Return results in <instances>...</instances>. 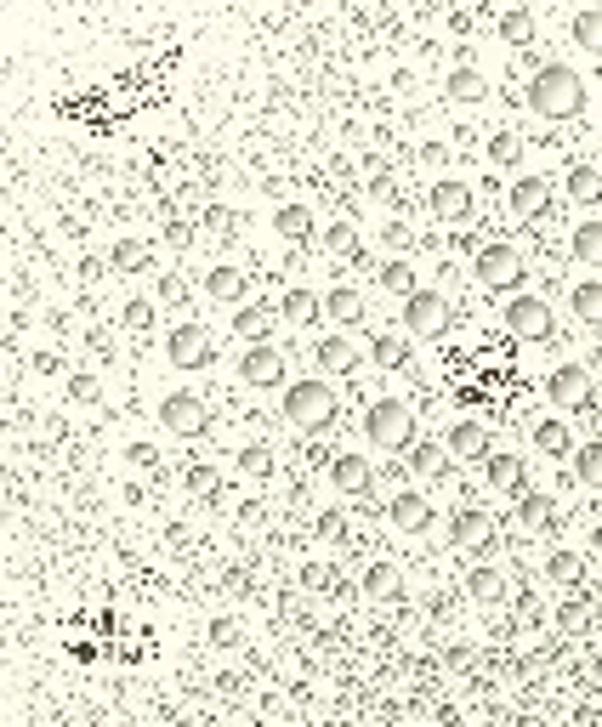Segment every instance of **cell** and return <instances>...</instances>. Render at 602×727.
Masks as SVG:
<instances>
[{"label":"cell","instance_id":"cell-14","mask_svg":"<svg viewBox=\"0 0 602 727\" xmlns=\"http://www.w3.org/2000/svg\"><path fill=\"white\" fill-rule=\"evenodd\" d=\"M443 449L455 455V461H472V466H483L495 449H489V432H483L478 421H455L449 426V438H443Z\"/></svg>","mask_w":602,"mask_h":727},{"label":"cell","instance_id":"cell-32","mask_svg":"<svg viewBox=\"0 0 602 727\" xmlns=\"http://www.w3.org/2000/svg\"><path fill=\"white\" fill-rule=\"evenodd\" d=\"M364 597H375V603L398 597V568H392V563H370V568H364Z\"/></svg>","mask_w":602,"mask_h":727},{"label":"cell","instance_id":"cell-25","mask_svg":"<svg viewBox=\"0 0 602 727\" xmlns=\"http://www.w3.org/2000/svg\"><path fill=\"white\" fill-rule=\"evenodd\" d=\"M313 358H319L330 375H347L358 364V353H353V341H347V336H324L319 347H313Z\"/></svg>","mask_w":602,"mask_h":727},{"label":"cell","instance_id":"cell-12","mask_svg":"<svg viewBox=\"0 0 602 727\" xmlns=\"http://www.w3.org/2000/svg\"><path fill=\"white\" fill-rule=\"evenodd\" d=\"M426 211L438 222H466L478 211V194H472V182H432L426 188Z\"/></svg>","mask_w":602,"mask_h":727},{"label":"cell","instance_id":"cell-8","mask_svg":"<svg viewBox=\"0 0 602 727\" xmlns=\"http://www.w3.org/2000/svg\"><path fill=\"white\" fill-rule=\"evenodd\" d=\"M472 279H478L483 290H517V284H523V256H517L512 245H483L478 262H472Z\"/></svg>","mask_w":602,"mask_h":727},{"label":"cell","instance_id":"cell-22","mask_svg":"<svg viewBox=\"0 0 602 727\" xmlns=\"http://www.w3.org/2000/svg\"><path fill=\"white\" fill-rule=\"evenodd\" d=\"M517 523H523V529L529 534H546V529H557V506H551V495H523L517 500Z\"/></svg>","mask_w":602,"mask_h":727},{"label":"cell","instance_id":"cell-4","mask_svg":"<svg viewBox=\"0 0 602 727\" xmlns=\"http://www.w3.org/2000/svg\"><path fill=\"white\" fill-rule=\"evenodd\" d=\"M500 319H506V330H512L523 347H546V341H557V319H551V307L540 302V296H512Z\"/></svg>","mask_w":602,"mask_h":727},{"label":"cell","instance_id":"cell-48","mask_svg":"<svg viewBox=\"0 0 602 727\" xmlns=\"http://www.w3.org/2000/svg\"><path fill=\"white\" fill-rule=\"evenodd\" d=\"M160 296H165L171 307H182V302H188V284H182L177 273H160Z\"/></svg>","mask_w":602,"mask_h":727},{"label":"cell","instance_id":"cell-6","mask_svg":"<svg viewBox=\"0 0 602 727\" xmlns=\"http://www.w3.org/2000/svg\"><path fill=\"white\" fill-rule=\"evenodd\" d=\"M160 426L171 438H205V432H211V404H205L199 392H165Z\"/></svg>","mask_w":602,"mask_h":727},{"label":"cell","instance_id":"cell-46","mask_svg":"<svg viewBox=\"0 0 602 727\" xmlns=\"http://www.w3.org/2000/svg\"><path fill=\"white\" fill-rule=\"evenodd\" d=\"M324 245L336 250V256H353V250H358V233L347 228V222H341V228H330V233H324Z\"/></svg>","mask_w":602,"mask_h":727},{"label":"cell","instance_id":"cell-20","mask_svg":"<svg viewBox=\"0 0 602 727\" xmlns=\"http://www.w3.org/2000/svg\"><path fill=\"white\" fill-rule=\"evenodd\" d=\"M273 233H279L284 245H307L313 239V211L307 205H279L273 211Z\"/></svg>","mask_w":602,"mask_h":727},{"label":"cell","instance_id":"cell-50","mask_svg":"<svg viewBox=\"0 0 602 727\" xmlns=\"http://www.w3.org/2000/svg\"><path fill=\"white\" fill-rule=\"evenodd\" d=\"M239 529H262V500H245L239 506Z\"/></svg>","mask_w":602,"mask_h":727},{"label":"cell","instance_id":"cell-44","mask_svg":"<svg viewBox=\"0 0 602 727\" xmlns=\"http://www.w3.org/2000/svg\"><path fill=\"white\" fill-rule=\"evenodd\" d=\"M97 375L91 370H80V375H69V404H97Z\"/></svg>","mask_w":602,"mask_h":727},{"label":"cell","instance_id":"cell-1","mask_svg":"<svg viewBox=\"0 0 602 727\" xmlns=\"http://www.w3.org/2000/svg\"><path fill=\"white\" fill-rule=\"evenodd\" d=\"M523 103H529V114H540V120H574V114H585V103H591V86H585V74H574L568 63H546V69H534Z\"/></svg>","mask_w":602,"mask_h":727},{"label":"cell","instance_id":"cell-27","mask_svg":"<svg viewBox=\"0 0 602 727\" xmlns=\"http://www.w3.org/2000/svg\"><path fill=\"white\" fill-rule=\"evenodd\" d=\"M568 199H580V205H597V194H602V177H597V165L591 160H580V165H568Z\"/></svg>","mask_w":602,"mask_h":727},{"label":"cell","instance_id":"cell-21","mask_svg":"<svg viewBox=\"0 0 602 727\" xmlns=\"http://www.w3.org/2000/svg\"><path fill=\"white\" fill-rule=\"evenodd\" d=\"M250 290V273H239V267H211L205 273V296L211 302H245Z\"/></svg>","mask_w":602,"mask_h":727},{"label":"cell","instance_id":"cell-17","mask_svg":"<svg viewBox=\"0 0 602 727\" xmlns=\"http://www.w3.org/2000/svg\"><path fill=\"white\" fill-rule=\"evenodd\" d=\"M443 97H449V103H461V108H472V103L489 97V80H483L472 63H461V69H449V80H443Z\"/></svg>","mask_w":602,"mask_h":727},{"label":"cell","instance_id":"cell-23","mask_svg":"<svg viewBox=\"0 0 602 727\" xmlns=\"http://www.w3.org/2000/svg\"><path fill=\"white\" fill-rule=\"evenodd\" d=\"M500 40L506 46H534V35H540V23H534V12L529 6H512V12H500Z\"/></svg>","mask_w":602,"mask_h":727},{"label":"cell","instance_id":"cell-28","mask_svg":"<svg viewBox=\"0 0 602 727\" xmlns=\"http://www.w3.org/2000/svg\"><path fill=\"white\" fill-rule=\"evenodd\" d=\"M500 591H506V580H500V568H472V574H466V597H472V603H500Z\"/></svg>","mask_w":602,"mask_h":727},{"label":"cell","instance_id":"cell-49","mask_svg":"<svg viewBox=\"0 0 602 727\" xmlns=\"http://www.w3.org/2000/svg\"><path fill=\"white\" fill-rule=\"evenodd\" d=\"M341 529H347V517L330 506V512H319V540H341Z\"/></svg>","mask_w":602,"mask_h":727},{"label":"cell","instance_id":"cell-7","mask_svg":"<svg viewBox=\"0 0 602 727\" xmlns=\"http://www.w3.org/2000/svg\"><path fill=\"white\" fill-rule=\"evenodd\" d=\"M165 358L177 364V370H211L216 364V341L205 324H177L171 336H165Z\"/></svg>","mask_w":602,"mask_h":727},{"label":"cell","instance_id":"cell-5","mask_svg":"<svg viewBox=\"0 0 602 727\" xmlns=\"http://www.w3.org/2000/svg\"><path fill=\"white\" fill-rule=\"evenodd\" d=\"M551 404L557 409H580L585 421L597 426V392H591V364H557L546 381Z\"/></svg>","mask_w":602,"mask_h":727},{"label":"cell","instance_id":"cell-35","mask_svg":"<svg viewBox=\"0 0 602 727\" xmlns=\"http://www.w3.org/2000/svg\"><path fill=\"white\" fill-rule=\"evenodd\" d=\"M574 40H580L585 52H602V46H597V40H602V12H597V6L574 12Z\"/></svg>","mask_w":602,"mask_h":727},{"label":"cell","instance_id":"cell-19","mask_svg":"<svg viewBox=\"0 0 602 727\" xmlns=\"http://www.w3.org/2000/svg\"><path fill=\"white\" fill-rule=\"evenodd\" d=\"M529 444L540 449V455H568V449H574V426L557 421V415H546V421L529 426Z\"/></svg>","mask_w":602,"mask_h":727},{"label":"cell","instance_id":"cell-16","mask_svg":"<svg viewBox=\"0 0 602 727\" xmlns=\"http://www.w3.org/2000/svg\"><path fill=\"white\" fill-rule=\"evenodd\" d=\"M330 483H336L341 495H370L375 472L364 455H330Z\"/></svg>","mask_w":602,"mask_h":727},{"label":"cell","instance_id":"cell-41","mask_svg":"<svg viewBox=\"0 0 602 727\" xmlns=\"http://www.w3.org/2000/svg\"><path fill=\"white\" fill-rule=\"evenodd\" d=\"M546 574L557 580V586H568V580H580V557H574V551H551V557H546Z\"/></svg>","mask_w":602,"mask_h":727},{"label":"cell","instance_id":"cell-30","mask_svg":"<svg viewBox=\"0 0 602 727\" xmlns=\"http://www.w3.org/2000/svg\"><path fill=\"white\" fill-rule=\"evenodd\" d=\"M284 319L290 324H313L319 319V296H313L307 284H290V290H284Z\"/></svg>","mask_w":602,"mask_h":727},{"label":"cell","instance_id":"cell-26","mask_svg":"<svg viewBox=\"0 0 602 727\" xmlns=\"http://www.w3.org/2000/svg\"><path fill=\"white\" fill-rule=\"evenodd\" d=\"M568 307H574V319H580V330H597V313H602V290H597V279H580V284H574V296H568Z\"/></svg>","mask_w":602,"mask_h":727},{"label":"cell","instance_id":"cell-43","mask_svg":"<svg viewBox=\"0 0 602 727\" xmlns=\"http://www.w3.org/2000/svg\"><path fill=\"white\" fill-rule=\"evenodd\" d=\"M120 324H125V330H137V336H142V330H154V302H125L120 307Z\"/></svg>","mask_w":602,"mask_h":727},{"label":"cell","instance_id":"cell-37","mask_svg":"<svg viewBox=\"0 0 602 727\" xmlns=\"http://www.w3.org/2000/svg\"><path fill=\"white\" fill-rule=\"evenodd\" d=\"M568 455H574V472H580L585 489H597V478H602V449L597 444H580V449H568Z\"/></svg>","mask_w":602,"mask_h":727},{"label":"cell","instance_id":"cell-18","mask_svg":"<svg viewBox=\"0 0 602 727\" xmlns=\"http://www.w3.org/2000/svg\"><path fill=\"white\" fill-rule=\"evenodd\" d=\"M319 313L330 324H358L364 319V296H358L353 284H336V290H324L319 296Z\"/></svg>","mask_w":602,"mask_h":727},{"label":"cell","instance_id":"cell-2","mask_svg":"<svg viewBox=\"0 0 602 727\" xmlns=\"http://www.w3.org/2000/svg\"><path fill=\"white\" fill-rule=\"evenodd\" d=\"M279 415L296 432H330V426L341 421V398L330 381H319V375H301V381H290L279 398Z\"/></svg>","mask_w":602,"mask_h":727},{"label":"cell","instance_id":"cell-3","mask_svg":"<svg viewBox=\"0 0 602 727\" xmlns=\"http://www.w3.org/2000/svg\"><path fill=\"white\" fill-rule=\"evenodd\" d=\"M364 438H370L375 449H409L415 444V409L404 404V398H375L370 409H364Z\"/></svg>","mask_w":602,"mask_h":727},{"label":"cell","instance_id":"cell-24","mask_svg":"<svg viewBox=\"0 0 602 727\" xmlns=\"http://www.w3.org/2000/svg\"><path fill=\"white\" fill-rule=\"evenodd\" d=\"M148 262H154V250L142 245V239H114V250H108V267L114 273H148Z\"/></svg>","mask_w":602,"mask_h":727},{"label":"cell","instance_id":"cell-36","mask_svg":"<svg viewBox=\"0 0 602 727\" xmlns=\"http://www.w3.org/2000/svg\"><path fill=\"white\" fill-rule=\"evenodd\" d=\"M267 313L262 307H239V313H233V336H245V341H267Z\"/></svg>","mask_w":602,"mask_h":727},{"label":"cell","instance_id":"cell-31","mask_svg":"<svg viewBox=\"0 0 602 727\" xmlns=\"http://www.w3.org/2000/svg\"><path fill=\"white\" fill-rule=\"evenodd\" d=\"M483 478L495 483V489H517L523 483V455H489L483 461Z\"/></svg>","mask_w":602,"mask_h":727},{"label":"cell","instance_id":"cell-51","mask_svg":"<svg viewBox=\"0 0 602 727\" xmlns=\"http://www.w3.org/2000/svg\"><path fill=\"white\" fill-rule=\"evenodd\" d=\"M381 239H387V250H409V228H404V222H392V228H381Z\"/></svg>","mask_w":602,"mask_h":727},{"label":"cell","instance_id":"cell-38","mask_svg":"<svg viewBox=\"0 0 602 727\" xmlns=\"http://www.w3.org/2000/svg\"><path fill=\"white\" fill-rule=\"evenodd\" d=\"M489 160L512 171V165L523 160V137H512V131H500V137H489Z\"/></svg>","mask_w":602,"mask_h":727},{"label":"cell","instance_id":"cell-42","mask_svg":"<svg viewBox=\"0 0 602 727\" xmlns=\"http://www.w3.org/2000/svg\"><path fill=\"white\" fill-rule=\"evenodd\" d=\"M438 466H443L438 444H415V449H409V472H415V478H432Z\"/></svg>","mask_w":602,"mask_h":727},{"label":"cell","instance_id":"cell-40","mask_svg":"<svg viewBox=\"0 0 602 727\" xmlns=\"http://www.w3.org/2000/svg\"><path fill=\"white\" fill-rule=\"evenodd\" d=\"M182 483H188V495H216V466H205V461H194L188 472H182Z\"/></svg>","mask_w":602,"mask_h":727},{"label":"cell","instance_id":"cell-15","mask_svg":"<svg viewBox=\"0 0 602 727\" xmlns=\"http://www.w3.org/2000/svg\"><path fill=\"white\" fill-rule=\"evenodd\" d=\"M506 205H512V216H523V222L546 216V211H551V182H546V177H523V182H512Z\"/></svg>","mask_w":602,"mask_h":727},{"label":"cell","instance_id":"cell-39","mask_svg":"<svg viewBox=\"0 0 602 727\" xmlns=\"http://www.w3.org/2000/svg\"><path fill=\"white\" fill-rule=\"evenodd\" d=\"M375 284H381V290H398V296H409V290H415V273H409V262H387L381 273H375Z\"/></svg>","mask_w":602,"mask_h":727},{"label":"cell","instance_id":"cell-33","mask_svg":"<svg viewBox=\"0 0 602 727\" xmlns=\"http://www.w3.org/2000/svg\"><path fill=\"white\" fill-rule=\"evenodd\" d=\"M239 472L256 478V483L273 478V449H267V444H245V449H239Z\"/></svg>","mask_w":602,"mask_h":727},{"label":"cell","instance_id":"cell-45","mask_svg":"<svg viewBox=\"0 0 602 727\" xmlns=\"http://www.w3.org/2000/svg\"><path fill=\"white\" fill-rule=\"evenodd\" d=\"M205 228L222 233V239H233V233H239V216H233L228 205H211V211H205Z\"/></svg>","mask_w":602,"mask_h":727},{"label":"cell","instance_id":"cell-34","mask_svg":"<svg viewBox=\"0 0 602 727\" xmlns=\"http://www.w3.org/2000/svg\"><path fill=\"white\" fill-rule=\"evenodd\" d=\"M574 256H580L585 267H597V256H602V222H580V228H574Z\"/></svg>","mask_w":602,"mask_h":727},{"label":"cell","instance_id":"cell-9","mask_svg":"<svg viewBox=\"0 0 602 727\" xmlns=\"http://www.w3.org/2000/svg\"><path fill=\"white\" fill-rule=\"evenodd\" d=\"M449 546L455 551H466V557H489V551L500 546V534H495V523H489V512H455L449 517Z\"/></svg>","mask_w":602,"mask_h":727},{"label":"cell","instance_id":"cell-47","mask_svg":"<svg viewBox=\"0 0 602 727\" xmlns=\"http://www.w3.org/2000/svg\"><path fill=\"white\" fill-rule=\"evenodd\" d=\"M211 642L216 648H239V620H211Z\"/></svg>","mask_w":602,"mask_h":727},{"label":"cell","instance_id":"cell-13","mask_svg":"<svg viewBox=\"0 0 602 727\" xmlns=\"http://www.w3.org/2000/svg\"><path fill=\"white\" fill-rule=\"evenodd\" d=\"M387 523L398 534H421L432 529V500L421 495V489H398V495L387 500Z\"/></svg>","mask_w":602,"mask_h":727},{"label":"cell","instance_id":"cell-29","mask_svg":"<svg viewBox=\"0 0 602 727\" xmlns=\"http://www.w3.org/2000/svg\"><path fill=\"white\" fill-rule=\"evenodd\" d=\"M370 364L375 370H409V347L398 336H370Z\"/></svg>","mask_w":602,"mask_h":727},{"label":"cell","instance_id":"cell-11","mask_svg":"<svg viewBox=\"0 0 602 727\" xmlns=\"http://www.w3.org/2000/svg\"><path fill=\"white\" fill-rule=\"evenodd\" d=\"M239 381L256 387V392L284 387V353H279V347H267V341H250L245 358H239Z\"/></svg>","mask_w":602,"mask_h":727},{"label":"cell","instance_id":"cell-10","mask_svg":"<svg viewBox=\"0 0 602 727\" xmlns=\"http://www.w3.org/2000/svg\"><path fill=\"white\" fill-rule=\"evenodd\" d=\"M398 319H404L409 336L432 341L443 324H449V302H443L438 290H409V296H404V313H398Z\"/></svg>","mask_w":602,"mask_h":727}]
</instances>
